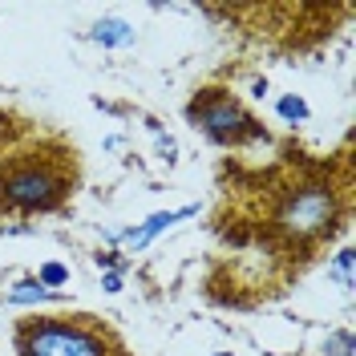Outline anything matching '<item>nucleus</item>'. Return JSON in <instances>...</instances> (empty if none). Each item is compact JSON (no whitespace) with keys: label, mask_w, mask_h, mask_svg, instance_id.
<instances>
[{"label":"nucleus","mask_w":356,"mask_h":356,"mask_svg":"<svg viewBox=\"0 0 356 356\" xmlns=\"http://www.w3.org/2000/svg\"><path fill=\"white\" fill-rule=\"evenodd\" d=\"M21 356H130L97 316H24L17 324Z\"/></svg>","instance_id":"1"},{"label":"nucleus","mask_w":356,"mask_h":356,"mask_svg":"<svg viewBox=\"0 0 356 356\" xmlns=\"http://www.w3.org/2000/svg\"><path fill=\"white\" fill-rule=\"evenodd\" d=\"M73 191V162L44 154H17L0 170V211L8 215H44L57 211Z\"/></svg>","instance_id":"2"},{"label":"nucleus","mask_w":356,"mask_h":356,"mask_svg":"<svg viewBox=\"0 0 356 356\" xmlns=\"http://www.w3.org/2000/svg\"><path fill=\"white\" fill-rule=\"evenodd\" d=\"M191 126H199L211 142L219 146H247V142H267V130L255 113L231 89H199L186 106Z\"/></svg>","instance_id":"3"},{"label":"nucleus","mask_w":356,"mask_h":356,"mask_svg":"<svg viewBox=\"0 0 356 356\" xmlns=\"http://www.w3.org/2000/svg\"><path fill=\"white\" fill-rule=\"evenodd\" d=\"M275 231L288 239V243H316L324 235L336 231V191L332 182L316 178V182H300L291 186L280 211H275Z\"/></svg>","instance_id":"4"},{"label":"nucleus","mask_w":356,"mask_h":356,"mask_svg":"<svg viewBox=\"0 0 356 356\" xmlns=\"http://www.w3.org/2000/svg\"><path fill=\"white\" fill-rule=\"evenodd\" d=\"M191 215H199V207H178V211H158V215H150V219L142 222V227H130V231H122V235H113V243H126L134 247V251H142V247L150 243L154 235H162L170 222L178 219H191Z\"/></svg>","instance_id":"5"},{"label":"nucleus","mask_w":356,"mask_h":356,"mask_svg":"<svg viewBox=\"0 0 356 356\" xmlns=\"http://www.w3.org/2000/svg\"><path fill=\"white\" fill-rule=\"evenodd\" d=\"M0 300L4 304H61L69 300L65 291H49L37 284V275H21V280H13L8 288L0 291Z\"/></svg>","instance_id":"6"},{"label":"nucleus","mask_w":356,"mask_h":356,"mask_svg":"<svg viewBox=\"0 0 356 356\" xmlns=\"http://www.w3.org/2000/svg\"><path fill=\"white\" fill-rule=\"evenodd\" d=\"M89 37L97 44H106V49H122V44H134V29L126 21H118V17H106V21L93 24Z\"/></svg>","instance_id":"7"},{"label":"nucleus","mask_w":356,"mask_h":356,"mask_svg":"<svg viewBox=\"0 0 356 356\" xmlns=\"http://www.w3.org/2000/svg\"><path fill=\"white\" fill-rule=\"evenodd\" d=\"M275 110H280V118H284V122H291V126H300V122H308V118H312L308 102H304L300 93H284V97L275 102Z\"/></svg>","instance_id":"8"},{"label":"nucleus","mask_w":356,"mask_h":356,"mask_svg":"<svg viewBox=\"0 0 356 356\" xmlns=\"http://www.w3.org/2000/svg\"><path fill=\"white\" fill-rule=\"evenodd\" d=\"M37 284L49 291H61V284H69V267L65 264H41L37 267Z\"/></svg>","instance_id":"9"},{"label":"nucleus","mask_w":356,"mask_h":356,"mask_svg":"<svg viewBox=\"0 0 356 356\" xmlns=\"http://www.w3.org/2000/svg\"><path fill=\"white\" fill-rule=\"evenodd\" d=\"M328 356H353V332H336V336H328Z\"/></svg>","instance_id":"10"},{"label":"nucleus","mask_w":356,"mask_h":356,"mask_svg":"<svg viewBox=\"0 0 356 356\" xmlns=\"http://www.w3.org/2000/svg\"><path fill=\"white\" fill-rule=\"evenodd\" d=\"M348 271H353V251H348V247H344V251H340V255H336V275H340V280H344V288H348V284H353V280H348Z\"/></svg>","instance_id":"11"},{"label":"nucleus","mask_w":356,"mask_h":356,"mask_svg":"<svg viewBox=\"0 0 356 356\" xmlns=\"http://www.w3.org/2000/svg\"><path fill=\"white\" fill-rule=\"evenodd\" d=\"M102 288L110 291V296H118V291H122V271H106V275H102Z\"/></svg>","instance_id":"12"},{"label":"nucleus","mask_w":356,"mask_h":356,"mask_svg":"<svg viewBox=\"0 0 356 356\" xmlns=\"http://www.w3.org/2000/svg\"><path fill=\"white\" fill-rule=\"evenodd\" d=\"M215 356H235V353H215Z\"/></svg>","instance_id":"13"}]
</instances>
